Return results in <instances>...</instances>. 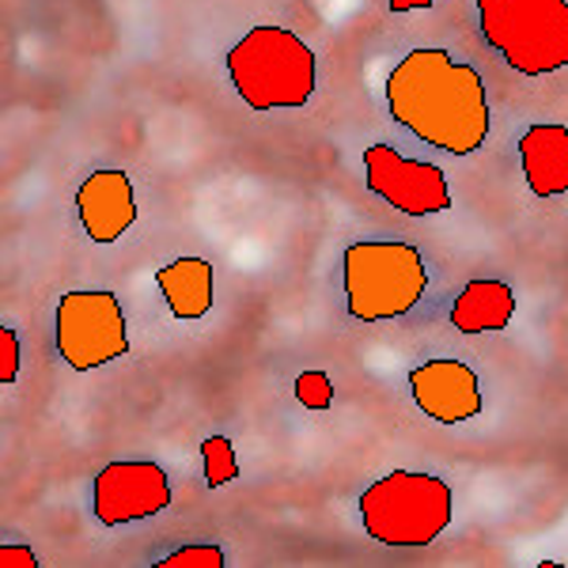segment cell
Listing matches in <instances>:
<instances>
[{
  "instance_id": "4",
  "label": "cell",
  "mask_w": 568,
  "mask_h": 568,
  "mask_svg": "<svg viewBox=\"0 0 568 568\" xmlns=\"http://www.w3.org/2000/svg\"><path fill=\"white\" fill-rule=\"evenodd\" d=\"M478 23L489 50L524 77L568 65V0H478Z\"/></svg>"
},
{
  "instance_id": "17",
  "label": "cell",
  "mask_w": 568,
  "mask_h": 568,
  "mask_svg": "<svg viewBox=\"0 0 568 568\" xmlns=\"http://www.w3.org/2000/svg\"><path fill=\"white\" fill-rule=\"evenodd\" d=\"M16 375H20V337H16V329L0 326V383H16Z\"/></svg>"
},
{
  "instance_id": "12",
  "label": "cell",
  "mask_w": 568,
  "mask_h": 568,
  "mask_svg": "<svg viewBox=\"0 0 568 568\" xmlns=\"http://www.w3.org/2000/svg\"><path fill=\"white\" fill-rule=\"evenodd\" d=\"M516 315V292L504 281H470L452 304V326L459 334H497Z\"/></svg>"
},
{
  "instance_id": "10",
  "label": "cell",
  "mask_w": 568,
  "mask_h": 568,
  "mask_svg": "<svg viewBox=\"0 0 568 568\" xmlns=\"http://www.w3.org/2000/svg\"><path fill=\"white\" fill-rule=\"evenodd\" d=\"M77 213L91 243H118L136 224V197L125 171H95L77 194Z\"/></svg>"
},
{
  "instance_id": "7",
  "label": "cell",
  "mask_w": 568,
  "mask_h": 568,
  "mask_svg": "<svg viewBox=\"0 0 568 568\" xmlns=\"http://www.w3.org/2000/svg\"><path fill=\"white\" fill-rule=\"evenodd\" d=\"M364 175H368V190L375 197H383L406 216H433L452 209L444 171L436 163L406 160L390 144H372L364 152Z\"/></svg>"
},
{
  "instance_id": "15",
  "label": "cell",
  "mask_w": 568,
  "mask_h": 568,
  "mask_svg": "<svg viewBox=\"0 0 568 568\" xmlns=\"http://www.w3.org/2000/svg\"><path fill=\"white\" fill-rule=\"evenodd\" d=\"M296 402L304 409H326L334 402V383L326 372H300L296 375Z\"/></svg>"
},
{
  "instance_id": "11",
  "label": "cell",
  "mask_w": 568,
  "mask_h": 568,
  "mask_svg": "<svg viewBox=\"0 0 568 568\" xmlns=\"http://www.w3.org/2000/svg\"><path fill=\"white\" fill-rule=\"evenodd\" d=\"M519 160L530 194H568V130L557 122H535L519 136Z\"/></svg>"
},
{
  "instance_id": "8",
  "label": "cell",
  "mask_w": 568,
  "mask_h": 568,
  "mask_svg": "<svg viewBox=\"0 0 568 568\" xmlns=\"http://www.w3.org/2000/svg\"><path fill=\"white\" fill-rule=\"evenodd\" d=\"M168 504L171 478L160 463H110L95 478V516L106 527L160 516Z\"/></svg>"
},
{
  "instance_id": "16",
  "label": "cell",
  "mask_w": 568,
  "mask_h": 568,
  "mask_svg": "<svg viewBox=\"0 0 568 568\" xmlns=\"http://www.w3.org/2000/svg\"><path fill=\"white\" fill-rule=\"evenodd\" d=\"M227 557L220 546H182L179 554L163 557L160 568H224Z\"/></svg>"
},
{
  "instance_id": "13",
  "label": "cell",
  "mask_w": 568,
  "mask_h": 568,
  "mask_svg": "<svg viewBox=\"0 0 568 568\" xmlns=\"http://www.w3.org/2000/svg\"><path fill=\"white\" fill-rule=\"evenodd\" d=\"M155 284H160L163 300H168L175 318L194 323V318L209 315V307H213V265L205 258H175L155 273Z\"/></svg>"
},
{
  "instance_id": "19",
  "label": "cell",
  "mask_w": 568,
  "mask_h": 568,
  "mask_svg": "<svg viewBox=\"0 0 568 568\" xmlns=\"http://www.w3.org/2000/svg\"><path fill=\"white\" fill-rule=\"evenodd\" d=\"M390 12H414V8H433V0H387Z\"/></svg>"
},
{
  "instance_id": "9",
  "label": "cell",
  "mask_w": 568,
  "mask_h": 568,
  "mask_svg": "<svg viewBox=\"0 0 568 568\" xmlns=\"http://www.w3.org/2000/svg\"><path fill=\"white\" fill-rule=\"evenodd\" d=\"M409 390L425 417L436 425H463V420L481 414V387L459 361H428L409 372Z\"/></svg>"
},
{
  "instance_id": "5",
  "label": "cell",
  "mask_w": 568,
  "mask_h": 568,
  "mask_svg": "<svg viewBox=\"0 0 568 568\" xmlns=\"http://www.w3.org/2000/svg\"><path fill=\"white\" fill-rule=\"evenodd\" d=\"M342 270L356 323H387L406 315L428 288L425 258L409 243H349Z\"/></svg>"
},
{
  "instance_id": "6",
  "label": "cell",
  "mask_w": 568,
  "mask_h": 568,
  "mask_svg": "<svg viewBox=\"0 0 568 568\" xmlns=\"http://www.w3.org/2000/svg\"><path fill=\"white\" fill-rule=\"evenodd\" d=\"M58 353L69 368L91 372L130 353L125 315L114 292H65L58 304Z\"/></svg>"
},
{
  "instance_id": "18",
  "label": "cell",
  "mask_w": 568,
  "mask_h": 568,
  "mask_svg": "<svg viewBox=\"0 0 568 568\" xmlns=\"http://www.w3.org/2000/svg\"><path fill=\"white\" fill-rule=\"evenodd\" d=\"M0 568H39L31 546H0Z\"/></svg>"
},
{
  "instance_id": "14",
  "label": "cell",
  "mask_w": 568,
  "mask_h": 568,
  "mask_svg": "<svg viewBox=\"0 0 568 568\" xmlns=\"http://www.w3.org/2000/svg\"><path fill=\"white\" fill-rule=\"evenodd\" d=\"M201 463H205V485L209 489H224L227 481L240 478V463H235V447L227 436H209L201 444Z\"/></svg>"
},
{
  "instance_id": "2",
  "label": "cell",
  "mask_w": 568,
  "mask_h": 568,
  "mask_svg": "<svg viewBox=\"0 0 568 568\" xmlns=\"http://www.w3.org/2000/svg\"><path fill=\"white\" fill-rule=\"evenodd\" d=\"M227 77L251 110H300L315 91V50L284 27H251L227 50Z\"/></svg>"
},
{
  "instance_id": "3",
  "label": "cell",
  "mask_w": 568,
  "mask_h": 568,
  "mask_svg": "<svg viewBox=\"0 0 568 568\" xmlns=\"http://www.w3.org/2000/svg\"><path fill=\"white\" fill-rule=\"evenodd\" d=\"M361 524L383 546H433L452 524V485L436 474L390 470L361 493Z\"/></svg>"
},
{
  "instance_id": "1",
  "label": "cell",
  "mask_w": 568,
  "mask_h": 568,
  "mask_svg": "<svg viewBox=\"0 0 568 568\" xmlns=\"http://www.w3.org/2000/svg\"><path fill=\"white\" fill-rule=\"evenodd\" d=\"M390 118L439 152L474 155L489 136L481 77L447 50H414L387 77Z\"/></svg>"
}]
</instances>
